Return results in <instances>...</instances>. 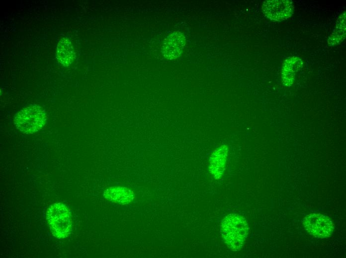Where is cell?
<instances>
[{
	"label": "cell",
	"mask_w": 346,
	"mask_h": 258,
	"mask_svg": "<svg viewBox=\"0 0 346 258\" xmlns=\"http://www.w3.org/2000/svg\"><path fill=\"white\" fill-rule=\"evenodd\" d=\"M246 219L239 214L230 213L222 220L220 232L227 247L233 251L242 249L249 233Z\"/></svg>",
	"instance_id": "obj_1"
},
{
	"label": "cell",
	"mask_w": 346,
	"mask_h": 258,
	"mask_svg": "<svg viewBox=\"0 0 346 258\" xmlns=\"http://www.w3.org/2000/svg\"><path fill=\"white\" fill-rule=\"evenodd\" d=\"M47 118L46 112L43 108L37 105H31L15 114L14 124L22 132L32 134L45 126Z\"/></svg>",
	"instance_id": "obj_2"
},
{
	"label": "cell",
	"mask_w": 346,
	"mask_h": 258,
	"mask_svg": "<svg viewBox=\"0 0 346 258\" xmlns=\"http://www.w3.org/2000/svg\"><path fill=\"white\" fill-rule=\"evenodd\" d=\"M46 219L52 234L58 239L67 237L71 233L72 221L67 207L62 203H55L47 209Z\"/></svg>",
	"instance_id": "obj_3"
},
{
	"label": "cell",
	"mask_w": 346,
	"mask_h": 258,
	"mask_svg": "<svg viewBox=\"0 0 346 258\" xmlns=\"http://www.w3.org/2000/svg\"><path fill=\"white\" fill-rule=\"evenodd\" d=\"M306 231L312 236L320 239L330 237L334 232L335 225L328 216L320 213L307 215L303 220Z\"/></svg>",
	"instance_id": "obj_4"
},
{
	"label": "cell",
	"mask_w": 346,
	"mask_h": 258,
	"mask_svg": "<svg viewBox=\"0 0 346 258\" xmlns=\"http://www.w3.org/2000/svg\"><path fill=\"white\" fill-rule=\"evenodd\" d=\"M262 9L265 16L269 19L281 21L292 15L294 6L292 1L289 0H265Z\"/></svg>",
	"instance_id": "obj_5"
},
{
	"label": "cell",
	"mask_w": 346,
	"mask_h": 258,
	"mask_svg": "<svg viewBox=\"0 0 346 258\" xmlns=\"http://www.w3.org/2000/svg\"><path fill=\"white\" fill-rule=\"evenodd\" d=\"M185 42L183 33L179 31L172 33L164 41L162 48L163 56L169 60L177 58L183 52Z\"/></svg>",
	"instance_id": "obj_6"
},
{
	"label": "cell",
	"mask_w": 346,
	"mask_h": 258,
	"mask_svg": "<svg viewBox=\"0 0 346 258\" xmlns=\"http://www.w3.org/2000/svg\"><path fill=\"white\" fill-rule=\"evenodd\" d=\"M228 148L225 145H221L215 149L209 160V171L216 180L223 176L228 158Z\"/></svg>",
	"instance_id": "obj_7"
},
{
	"label": "cell",
	"mask_w": 346,
	"mask_h": 258,
	"mask_svg": "<svg viewBox=\"0 0 346 258\" xmlns=\"http://www.w3.org/2000/svg\"><path fill=\"white\" fill-rule=\"evenodd\" d=\"M56 57L59 63L65 66H67L73 63L75 58V53L69 39L64 37L59 41Z\"/></svg>",
	"instance_id": "obj_8"
},
{
	"label": "cell",
	"mask_w": 346,
	"mask_h": 258,
	"mask_svg": "<svg viewBox=\"0 0 346 258\" xmlns=\"http://www.w3.org/2000/svg\"><path fill=\"white\" fill-rule=\"evenodd\" d=\"M103 196L109 201L120 204H126L132 201L134 194L126 188L112 187L104 192Z\"/></svg>",
	"instance_id": "obj_9"
},
{
	"label": "cell",
	"mask_w": 346,
	"mask_h": 258,
	"mask_svg": "<svg viewBox=\"0 0 346 258\" xmlns=\"http://www.w3.org/2000/svg\"><path fill=\"white\" fill-rule=\"evenodd\" d=\"M346 12L339 18L336 29L330 35L328 40V43L334 45L341 42L346 36Z\"/></svg>",
	"instance_id": "obj_10"
}]
</instances>
